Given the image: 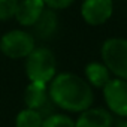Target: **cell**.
<instances>
[{
    "mask_svg": "<svg viewBox=\"0 0 127 127\" xmlns=\"http://www.w3.org/2000/svg\"><path fill=\"white\" fill-rule=\"evenodd\" d=\"M55 55L48 48H34L26 57V73L30 82L49 84L57 75Z\"/></svg>",
    "mask_w": 127,
    "mask_h": 127,
    "instance_id": "7a4b0ae2",
    "label": "cell"
},
{
    "mask_svg": "<svg viewBox=\"0 0 127 127\" xmlns=\"http://www.w3.org/2000/svg\"><path fill=\"white\" fill-rule=\"evenodd\" d=\"M102 60L115 78L127 81V39L111 37L102 45Z\"/></svg>",
    "mask_w": 127,
    "mask_h": 127,
    "instance_id": "3957f363",
    "label": "cell"
},
{
    "mask_svg": "<svg viewBox=\"0 0 127 127\" xmlns=\"http://www.w3.org/2000/svg\"><path fill=\"white\" fill-rule=\"evenodd\" d=\"M51 102L67 112H82L91 108L94 93L91 85L81 76L63 72L55 75L48 87Z\"/></svg>",
    "mask_w": 127,
    "mask_h": 127,
    "instance_id": "6da1fadb",
    "label": "cell"
},
{
    "mask_svg": "<svg viewBox=\"0 0 127 127\" xmlns=\"http://www.w3.org/2000/svg\"><path fill=\"white\" fill-rule=\"evenodd\" d=\"M85 81L96 88H103L108 81L111 79V72L108 70V67L103 64V63L99 61H91L85 66Z\"/></svg>",
    "mask_w": 127,
    "mask_h": 127,
    "instance_id": "8fae6325",
    "label": "cell"
},
{
    "mask_svg": "<svg viewBox=\"0 0 127 127\" xmlns=\"http://www.w3.org/2000/svg\"><path fill=\"white\" fill-rule=\"evenodd\" d=\"M43 0H20L15 12L17 21L24 27H32L45 9Z\"/></svg>",
    "mask_w": 127,
    "mask_h": 127,
    "instance_id": "9c48e42d",
    "label": "cell"
},
{
    "mask_svg": "<svg viewBox=\"0 0 127 127\" xmlns=\"http://www.w3.org/2000/svg\"><path fill=\"white\" fill-rule=\"evenodd\" d=\"M34 48V37L24 30H11L0 39V51L14 60L26 58Z\"/></svg>",
    "mask_w": 127,
    "mask_h": 127,
    "instance_id": "277c9868",
    "label": "cell"
},
{
    "mask_svg": "<svg viewBox=\"0 0 127 127\" xmlns=\"http://www.w3.org/2000/svg\"><path fill=\"white\" fill-rule=\"evenodd\" d=\"M75 127H112V115L105 108H88L79 112Z\"/></svg>",
    "mask_w": 127,
    "mask_h": 127,
    "instance_id": "ba28073f",
    "label": "cell"
},
{
    "mask_svg": "<svg viewBox=\"0 0 127 127\" xmlns=\"http://www.w3.org/2000/svg\"><path fill=\"white\" fill-rule=\"evenodd\" d=\"M24 103L29 109H34L40 112V115L45 118V115H51L52 111V102L48 94V84H39V82H30L24 91Z\"/></svg>",
    "mask_w": 127,
    "mask_h": 127,
    "instance_id": "8992f818",
    "label": "cell"
},
{
    "mask_svg": "<svg viewBox=\"0 0 127 127\" xmlns=\"http://www.w3.org/2000/svg\"><path fill=\"white\" fill-rule=\"evenodd\" d=\"M102 90L108 109L121 118H127V81L111 78Z\"/></svg>",
    "mask_w": 127,
    "mask_h": 127,
    "instance_id": "5b68a950",
    "label": "cell"
},
{
    "mask_svg": "<svg viewBox=\"0 0 127 127\" xmlns=\"http://www.w3.org/2000/svg\"><path fill=\"white\" fill-rule=\"evenodd\" d=\"M42 127H75V121L63 114H51L43 118Z\"/></svg>",
    "mask_w": 127,
    "mask_h": 127,
    "instance_id": "4fadbf2b",
    "label": "cell"
},
{
    "mask_svg": "<svg viewBox=\"0 0 127 127\" xmlns=\"http://www.w3.org/2000/svg\"><path fill=\"white\" fill-rule=\"evenodd\" d=\"M117 127H127V120H123V121H120Z\"/></svg>",
    "mask_w": 127,
    "mask_h": 127,
    "instance_id": "2e32d148",
    "label": "cell"
},
{
    "mask_svg": "<svg viewBox=\"0 0 127 127\" xmlns=\"http://www.w3.org/2000/svg\"><path fill=\"white\" fill-rule=\"evenodd\" d=\"M75 0H43V3L46 8L49 9H54V11H58V9H66L69 8Z\"/></svg>",
    "mask_w": 127,
    "mask_h": 127,
    "instance_id": "9a60e30c",
    "label": "cell"
},
{
    "mask_svg": "<svg viewBox=\"0 0 127 127\" xmlns=\"http://www.w3.org/2000/svg\"><path fill=\"white\" fill-rule=\"evenodd\" d=\"M18 0H0V21H6L15 17Z\"/></svg>",
    "mask_w": 127,
    "mask_h": 127,
    "instance_id": "5bb4252c",
    "label": "cell"
},
{
    "mask_svg": "<svg viewBox=\"0 0 127 127\" xmlns=\"http://www.w3.org/2000/svg\"><path fill=\"white\" fill-rule=\"evenodd\" d=\"M42 123H43V117L40 115V112L29 108L23 109L15 118L17 127H42Z\"/></svg>",
    "mask_w": 127,
    "mask_h": 127,
    "instance_id": "7c38bea8",
    "label": "cell"
},
{
    "mask_svg": "<svg viewBox=\"0 0 127 127\" xmlns=\"http://www.w3.org/2000/svg\"><path fill=\"white\" fill-rule=\"evenodd\" d=\"M114 12L112 0H84L81 6V15L90 26L105 24Z\"/></svg>",
    "mask_w": 127,
    "mask_h": 127,
    "instance_id": "52a82bcc",
    "label": "cell"
},
{
    "mask_svg": "<svg viewBox=\"0 0 127 127\" xmlns=\"http://www.w3.org/2000/svg\"><path fill=\"white\" fill-rule=\"evenodd\" d=\"M32 27L34 29V34L39 39H49L57 32V27H58V18L55 11L45 8L40 17L37 18V21Z\"/></svg>",
    "mask_w": 127,
    "mask_h": 127,
    "instance_id": "30bf717a",
    "label": "cell"
}]
</instances>
